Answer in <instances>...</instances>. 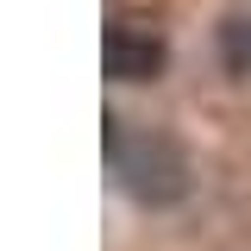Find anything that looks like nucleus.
<instances>
[{"label": "nucleus", "instance_id": "3", "mask_svg": "<svg viewBox=\"0 0 251 251\" xmlns=\"http://www.w3.org/2000/svg\"><path fill=\"white\" fill-rule=\"evenodd\" d=\"M220 57L232 75H251V19H226L220 25Z\"/></svg>", "mask_w": 251, "mask_h": 251}, {"label": "nucleus", "instance_id": "1", "mask_svg": "<svg viewBox=\"0 0 251 251\" xmlns=\"http://www.w3.org/2000/svg\"><path fill=\"white\" fill-rule=\"evenodd\" d=\"M107 151H113V170H120V182L145 201V207H170V201H182L188 188V157L176 138H163V132H120V120H107Z\"/></svg>", "mask_w": 251, "mask_h": 251}, {"label": "nucleus", "instance_id": "2", "mask_svg": "<svg viewBox=\"0 0 251 251\" xmlns=\"http://www.w3.org/2000/svg\"><path fill=\"white\" fill-rule=\"evenodd\" d=\"M100 63L113 82H151L163 69V38L138 25H107V44H100Z\"/></svg>", "mask_w": 251, "mask_h": 251}]
</instances>
